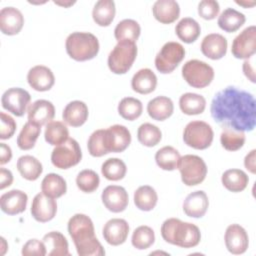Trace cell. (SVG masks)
<instances>
[{
    "label": "cell",
    "mask_w": 256,
    "mask_h": 256,
    "mask_svg": "<svg viewBox=\"0 0 256 256\" xmlns=\"http://www.w3.org/2000/svg\"><path fill=\"white\" fill-rule=\"evenodd\" d=\"M109 152H123L131 143V134L128 128L115 124L106 129Z\"/></svg>",
    "instance_id": "obj_22"
},
{
    "label": "cell",
    "mask_w": 256,
    "mask_h": 256,
    "mask_svg": "<svg viewBox=\"0 0 256 256\" xmlns=\"http://www.w3.org/2000/svg\"><path fill=\"white\" fill-rule=\"evenodd\" d=\"M55 4L57 5H60V6H63V7H69L71 5H73L75 3V1H54Z\"/></svg>",
    "instance_id": "obj_56"
},
{
    "label": "cell",
    "mask_w": 256,
    "mask_h": 256,
    "mask_svg": "<svg viewBox=\"0 0 256 256\" xmlns=\"http://www.w3.org/2000/svg\"><path fill=\"white\" fill-rule=\"evenodd\" d=\"M17 169L20 175L28 181L37 180L43 171L41 162L31 155L19 157L17 160Z\"/></svg>",
    "instance_id": "obj_30"
},
{
    "label": "cell",
    "mask_w": 256,
    "mask_h": 256,
    "mask_svg": "<svg viewBox=\"0 0 256 256\" xmlns=\"http://www.w3.org/2000/svg\"><path fill=\"white\" fill-rule=\"evenodd\" d=\"M41 133V126L36 125L32 122H27L22 127L18 137L17 145L21 150H30L32 149Z\"/></svg>",
    "instance_id": "obj_40"
},
{
    "label": "cell",
    "mask_w": 256,
    "mask_h": 256,
    "mask_svg": "<svg viewBox=\"0 0 256 256\" xmlns=\"http://www.w3.org/2000/svg\"><path fill=\"white\" fill-rule=\"evenodd\" d=\"M13 182V175L10 170L6 168H0V189L3 190L4 188L10 186Z\"/></svg>",
    "instance_id": "obj_53"
},
{
    "label": "cell",
    "mask_w": 256,
    "mask_h": 256,
    "mask_svg": "<svg viewBox=\"0 0 256 256\" xmlns=\"http://www.w3.org/2000/svg\"><path fill=\"white\" fill-rule=\"evenodd\" d=\"M127 172L126 164L119 158H109L102 164L101 173L110 181H119L124 178Z\"/></svg>",
    "instance_id": "obj_42"
},
{
    "label": "cell",
    "mask_w": 256,
    "mask_h": 256,
    "mask_svg": "<svg viewBox=\"0 0 256 256\" xmlns=\"http://www.w3.org/2000/svg\"><path fill=\"white\" fill-rule=\"evenodd\" d=\"M246 21L245 15L233 8L225 9L218 17V26L225 32L237 31Z\"/></svg>",
    "instance_id": "obj_35"
},
{
    "label": "cell",
    "mask_w": 256,
    "mask_h": 256,
    "mask_svg": "<svg viewBox=\"0 0 256 256\" xmlns=\"http://www.w3.org/2000/svg\"><path fill=\"white\" fill-rule=\"evenodd\" d=\"M68 233L80 256H103L105 250L95 236L94 225L85 214H75L68 221Z\"/></svg>",
    "instance_id": "obj_2"
},
{
    "label": "cell",
    "mask_w": 256,
    "mask_h": 256,
    "mask_svg": "<svg viewBox=\"0 0 256 256\" xmlns=\"http://www.w3.org/2000/svg\"><path fill=\"white\" fill-rule=\"evenodd\" d=\"M255 160H256V150L253 149L244 158V166L252 174H255V172H256V161Z\"/></svg>",
    "instance_id": "obj_52"
},
{
    "label": "cell",
    "mask_w": 256,
    "mask_h": 256,
    "mask_svg": "<svg viewBox=\"0 0 256 256\" xmlns=\"http://www.w3.org/2000/svg\"><path fill=\"white\" fill-rule=\"evenodd\" d=\"M220 142L224 149L228 151H237L245 143V134L243 131H237L231 128H223L220 134Z\"/></svg>",
    "instance_id": "obj_45"
},
{
    "label": "cell",
    "mask_w": 256,
    "mask_h": 256,
    "mask_svg": "<svg viewBox=\"0 0 256 256\" xmlns=\"http://www.w3.org/2000/svg\"><path fill=\"white\" fill-rule=\"evenodd\" d=\"M157 86V77L149 68L138 70L132 77L131 87L139 94H149L155 90Z\"/></svg>",
    "instance_id": "obj_26"
},
{
    "label": "cell",
    "mask_w": 256,
    "mask_h": 256,
    "mask_svg": "<svg viewBox=\"0 0 256 256\" xmlns=\"http://www.w3.org/2000/svg\"><path fill=\"white\" fill-rule=\"evenodd\" d=\"M242 69H243L244 75H245L252 83H255V82H256V78H255V69H254V61H253V59H251V60H250V58H249V59H246V60L243 62Z\"/></svg>",
    "instance_id": "obj_51"
},
{
    "label": "cell",
    "mask_w": 256,
    "mask_h": 256,
    "mask_svg": "<svg viewBox=\"0 0 256 256\" xmlns=\"http://www.w3.org/2000/svg\"><path fill=\"white\" fill-rule=\"evenodd\" d=\"M28 196L25 192L17 189L10 190L0 197L1 210L8 215H16L25 211Z\"/></svg>",
    "instance_id": "obj_21"
},
{
    "label": "cell",
    "mask_w": 256,
    "mask_h": 256,
    "mask_svg": "<svg viewBox=\"0 0 256 256\" xmlns=\"http://www.w3.org/2000/svg\"><path fill=\"white\" fill-rule=\"evenodd\" d=\"M185 57V49L178 42L165 43L155 57L156 69L163 74L173 72Z\"/></svg>",
    "instance_id": "obj_9"
},
{
    "label": "cell",
    "mask_w": 256,
    "mask_h": 256,
    "mask_svg": "<svg viewBox=\"0 0 256 256\" xmlns=\"http://www.w3.org/2000/svg\"><path fill=\"white\" fill-rule=\"evenodd\" d=\"M104 206L113 213H119L126 209L129 202L128 193L122 186L109 185L101 195Z\"/></svg>",
    "instance_id": "obj_15"
},
{
    "label": "cell",
    "mask_w": 256,
    "mask_h": 256,
    "mask_svg": "<svg viewBox=\"0 0 256 256\" xmlns=\"http://www.w3.org/2000/svg\"><path fill=\"white\" fill-rule=\"evenodd\" d=\"M24 25V17L20 10L14 7H4L0 11V29L5 35L18 34Z\"/></svg>",
    "instance_id": "obj_20"
},
{
    "label": "cell",
    "mask_w": 256,
    "mask_h": 256,
    "mask_svg": "<svg viewBox=\"0 0 256 256\" xmlns=\"http://www.w3.org/2000/svg\"><path fill=\"white\" fill-rule=\"evenodd\" d=\"M137 56V46L132 41H120L108 56V67L115 74H125L132 67Z\"/></svg>",
    "instance_id": "obj_5"
},
{
    "label": "cell",
    "mask_w": 256,
    "mask_h": 256,
    "mask_svg": "<svg viewBox=\"0 0 256 256\" xmlns=\"http://www.w3.org/2000/svg\"><path fill=\"white\" fill-rule=\"evenodd\" d=\"M57 212V203L54 198L46 194L38 193L32 201L31 214L33 218L41 223L52 220Z\"/></svg>",
    "instance_id": "obj_14"
},
{
    "label": "cell",
    "mask_w": 256,
    "mask_h": 256,
    "mask_svg": "<svg viewBox=\"0 0 256 256\" xmlns=\"http://www.w3.org/2000/svg\"><path fill=\"white\" fill-rule=\"evenodd\" d=\"M155 241V234L152 228L146 225L137 227L132 234V245L138 250H145L153 245Z\"/></svg>",
    "instance_id": "obj_46"
},
{
    "label": "cell",
    "mask_w": 256,
    "mask_h": 256,
    "mask_svg": "<svg viewBox=\"0 0 256 256\" xmlns=\"http://www.w3.org/2000/svg\"><path fill=\"white\" fill-rule=\"evenodd\" d=\"M143 106L140 100L134 97H125L118 104L119 115L129 121L136 120L142 114Z\"/></svg>",
    "instance_id": "obj_43"
},
{
    "label": "cell",
    "mask_w": 256,
    "mask_h": 256,
    "mask_svg": "<svg viewBox=\"0 0 256 256\" xmlns=\"http://www.w3.org/2000/svg\"><path fill=\"white\" fill-rule=\"evenodd\" d=\"M44 137L48 144L58 146L69 138V131L64 122L51 121L46 124Z\"/></svg>",
    "instance_id": "obj_38"
},
{
    "label": "cell",
    "mask_w": 256,
    "mask_h": 256,
    "mask_svg": "<svg viewBox=\"0 0 256 256\" xmlns=\"http://www.w3.org/2000/svg\"><path fill=\"white\" fill-rule=\"evenodd\" d=\"M27 81L30 87L34 90L44 92L53 87L55 77L50 68L44 65H36L28 71Z\"/></svg>",
    "instance_id": "obj_17"
},
{
    "label": "cell",
    "mask_w": 256,
    "mask_h": 256,
    "mask_svg": "<svg viewBox=\"0 0 256 256\" xmlns=\"http://www.w3.org/2000/svg\"><path fill=\"white\" fill-rule=\"evenodd\" d=\"M238 5L243 6L244 8H249V7H253L255 5V2H247V1H235Z\"/></svg>",
    "instance_id": "obj_55"
},
{
    "label": "cell",
    "mask_w": 256,
    "mask_h": 256,
    "mask_svg": "<svg viewBox=\"0 0 256 256\" xmlns=\"http://www.w3.org/2000/svg\"><path fill=\"white\" fill-rule=\"evenodd\" d=\"M67 54L76 61H87L97 56L99 41L89 32H73L68 35L65 42Z\"/></svg>",
    "instance_id": "obj_4"
},
{
    "label": "cell",
    "mask_w": 256,
    "mask_h": 256,
    "mask_svg": "<svg viewBox=\"0 0 256 256\" xmlns=\"http://www.w3.org/2000/svg\"><path fill=\"white\" fill-rule=\"evenodd\" d=\"M209 206V200L206 193L202 190H197L185 198L183 202L184 213L192 218H201L205 215Z\"/></svg>",
    "instance_id": "obj_23"
},
{
    "label": "cell",
    "mask_w": 256,
    "mask_h": 256,
    "mask_svg": "<svg viewBox=\"0 0 256 256\" xmlns=\"http://www.w3.org/2000/svg\"><path fill=\"white\" fill-rule=\"evenodd\" d=\"M210 113L223 128L252 131L256 124V104L253 94L234 86H228L215 94Z\"/></svg>",
    "instance_id": "obj_1"
},
{
    "label": "cell",
    "mask_w": 256,
    "mask_h": 256,
    "mask_svg": "<svg viewBox=\"0 0 256 256\" xmlns=\"http://www.w3.org/2000/svg\"><path fill=\"white\" fill-rule=\"evenodd\" d=\"M116 13L115 3L112 0H99L95 3L92 10V17L94 22L102 27L109 26Z\"/></svg>",
    "instance_id": "obj_29"
},
{
    "label": "cell",
    "mask_w": 256,
    "mask_h": 256,
    "mask_svg": "<svg viewBox=\"0 0 256 256\" xmlns=\"http://www.w3.org/2000/svg\"><path fill=\"white\" fill-rule=\"evenodd\" d=\"M42 241L45 244L47 254L49 256L70 255L68 250V241L62 233L58 231L49 232L46 235H44Z\"/></svg>",
    "instance_id": "obj_28"
},
{
    "label": "cell",
    "mask_w": 256,
    "mask_h": 256,
    "mask_svg": "<svg viewBox=\"0 0 256 256\" xmlns=\"http://www.w3.org/2000/svg\"><path fill=\"white\" fill-rule=\"evenodd\" d=\"M88 152L93 157H101L109 152L107 143V132L106 129H98L94 131L87 142Z\"/></svg>",
    "instance_id": "obj_41"
},
{
    "label": "cell",
    "mask_w": 256,
    "mask_h": 256,
    "mask_svg": "<svg viewBox=\"0 0 256 256\" xmlns=\"http://www.w3.org/2000/svg\"><path fill=\"white\" fill-rule=\"evenodd\" d=\"M1 116V130H0V138L2 140L9 139L14 135L16 130V122L15 120L5 112L0 113Z\"/></svg>",
    "instance_id": "obj_50"
},
{
    "label": "cell",
    "mask_w": 256,
    "mask_h": 256,
    "mask_svg": "<svg viewBox=\"0 0 256 256\" xmlns=\"http://www.w3.org/2000/svg\"><path fill=\"white\" fill-rule=\"evenodd\" d=\"M214 133L211 126L204 121H191L183 131V140L185 144L197 150L208 148L213 141Z\"/></svg>",
    "instance_id": "obj_8"
},
{
    "label": "cell",
    "mask_w": 256,
    "mask_h": 256,
    "mask_svg": "<svg viewBox=\"0 0 256 256\" xmlns=\"http://www.w3.org/2000/svg\"><path fill=\"white\" fill-rule=\"evenodd\" d=\"M174 111L172 100L166 96H157L147 104L148 115L157 121H164L169 118Z\"/></svg>",
    "instance_id": "obj_27"
},
{
    "label": "cell",
    "mask_w": 256,
    "mask_h": 256,
    "mask_svg": "<svg viewBox=\"0 0 256 256\" xmlns=\"http://www.w3.org/2000/svg\"><path fill=\"white\" fill-rule=\"evenodd\" d=\"M88 107L83 101L75 100L68 103L62 113L64 122L72 127L82 126L88 119Z\"/></svg>",
    "instance_id": "obj_25"
},
{
    "label": "cell",
    "mask_w": 256,
    "mask_h": 256,
    "mask_svg": "<svg viewBox=\"0 0 256 256\" xmlns=\"http://www.w3.org/2000/svg\"><path fill=\"white\" fill-rule=\"evenodd\" d=\"M161 236L166 242L181 248L195 247L201 239L200 230L195 224L177 218H169L163 222Z\"/></svg>",
    "instance_id": "obj_3"
},
{
    "label": "cell",
    "mask_w": 256,
    "mask_h": 256,
    "mask_svg": "<svg viewBox=\"0 0 256 256\" xmlns=\"http://www.w3.org/2000/svg\"><path fill=\"white\" fill-rule=\"evenodd\" d=\"M77 187L85 193L94 192L100 184V178L98 174L91 169H84L80 171L76 177Z\"/></svg>",
    "instance_id": "obj_47"
},
{
    "label": "cell",
    "mask_w": 256,
    "mask_h": 256,
    "mask_svg": "<svg viewBox=\"0 0 256 256\" xmlns=\"http://www.w3.org/2000/svg\"><path fill=\"white\" fill-rule=\"evenodd\" d=\"M181 156L179 152L172 146H164L155 154V161L157 165L166 171H173L177 169Z\"/></svg>",
    "instance_id": "obj_39"
},
{
    "label": "cell",
    "mask_w": 256,
    "mask_h": 256,
    "mask_svg": "<svg viewBox=\"0 0 256 256\" xmlns=\"http://www.w3.org/2000/svg\"><path fill=\"white\" fill-rule=\"evenodd\" d=\"M182 77L194 88H204L214 79L213 68L204 61L192 59L182 67Z\"/></svg>",
    "instance_id": "obj_7"
},
{
    "label": "cell",
    "mask_w": 256,
    "mask_h": 256,
    "mask_svg": "<svg viewBox=\"0 0 256 256\" xmlns=\"http://www.w3.org/2000/svg\"><path fill=\"white\" fill-rule=\"evenodd\" d=\"M224 240L227 250L234 255L245 253L249 246L248 234L239 224H231L227 227Z\"/></svg>",
    "instance_id": "obj_13"
},
{
    "label": "cell",
    "mask_w": 256,
    "mask_h": 256,
    "mask_svg": "<svg viewBox=\"0 0 256 256\" xmlns=\"http://www.w3.org/2000/svg\"><path fill=\"white\" fill-rule=\"evenodd\" d=\"M231 52L235 58L249 59L256 52V27L248 26L233 40Z\"/></svg>",
    "instance_id": "obj_12"
},
{
    "label": "cell",
    "mask_w": 256,
    "mask_h": 256,
    "mask_svg": "<svg viewBox=\"0 0 256 256\" xmlns=\"http://www.w3.org/2000/svg\"><path fill=\"white\" fill-rule=\"evenodd\" d=\"M7 248H8V245H7L6 241H5V239L3 237H1V255L5 254Z\"/></svg>",
    "instance_id": "obj_57"
},
{
    "label": "cell",
    "mask_w": 256,
    "mask_h": 256,
    "mask_svg": "<svg viewBox=\"0 0 256 256\" xmlns=\"http://www.w3.org/2000/svg\"><path fill=\"white\" fill-rule=\"evenodd\" d=\"M129 233V225L126 220L121 218H113L106 222L103 227L102 234L106 242L113 246L123 244Z\"/></svg>",
    "instance_id": "obj_16"
},
{
    "label": "cell",
    "mask_w": 256,
    "mask_h": 256,
    "mask_svg": "<svg viewBox=\"0 0 256 256\" xmlns=\"http://www.w3.org/2000/svg\"><path fill=\"white\" fill-rule=\"evenodd\" d=\"M27 116L29 122L43 126L51 122L54 118L55 107L50 101L39 99L29 105L27 109Z\"/></svg>",
    "instance_id": "obj_18"
},
{
    "label": "cell",
    "mask_w": 256,
    "mask_h": 256,
    "mask_svg": "<svg viewBox=\"0 0 256 256\" xmlns=\"http://www.w3.org/2000/svg\"><path fill=\"white\" fill-rule=\"evenodd\" d=\"M175 32L177 37L185 43H193L197 40L201 33V28L199 23L190 17L182 18L175 27Z\"/></svg>",
    "instance_id": "obj_31"
},
{
    "label": "cell",
    "mask_w": 256,
    "mask_h": 256,
    "mask_svg": "<svg viewBox=\"0 0 256 256\" xmlns=\"http://www.w3.org/2000/svg\"><path fill=\"white\" fill-rule=\"evenodd\" d=\"M31 96L25 89L13 87L6 90L1 98L2 107L8 112L21 117L29 107Z\"/></svg>",
    "instance_id": "obj_11"
},
{
    "label": "cell",
    "mask_w": 256,
    "mask_h": 256,
    "mask_svg": "<svg viewBox=\"0 0 256 256\" xmlns=\"http://www.w3.org/2000/svg\"><path fill=\"white\" fill-rule=\"evenodd\" d=\"M12 158V150L11 148L5 144L0 143V164L4 165L8 163Z\"/></svg>",
    "instance_id": "obj_54"
},
{
    "label": "cell",
    "mask_w": 256,
    "mask_h": 256,
    "mask_svg": "<svg viewBox=\"0 0 256 256\" xmlns=\"http://www.w3.org/2000/svg\"><path fill=\"white\" fill-rule=\"evenodd\" d=\"M179 107L186 115H198L204 112L206 100L202 95L188 92L180 96Z\"/></svg>",
    "instance_id": "obj_34"
},
{
    "label": "cell",
    "mask_w": 256,
    "mask_h": 256,
    "mask_svg": "<svg viewBox=\"0 0 256 256\" xmlns=\"http://www.w3.org/2000/svg\"><path fill=\"white\" fill-rule=\"evenodd\" d=\"M21 253L24 256H45L47 254V250L43 241H39L38 239H30L23 245Z\"/></svg>",
    "instance_id": "obj_49"
},
{
    "label": "cell",
    "mask_w": 256,
    "mask_h": 256,
    "mask_svg": "<svg viewBox=\"0 0 256 256\" xmlns=\"http://www.w3.org/2000/svg\"><path fill=\"white\" fill-rule=\"evenodd\" d=\"M152 12L157 21L162 24H170L178 19L180 7L174 0H157L153 4Z\"/></svg>",
    "instance_id": "obj_24"
},
{
    "label": "cell",
    "mask_w": 256,
    "mask_h": 256,
    "mask_svg": "<svg viewBox=\"0 0 256 256\" xmlns=\"http://www.w3.org/2000/svg\"><path fill=\"white\" fill-rule=\"evenodd\" d=\"M41 190L44 194L52 198H59L67 191V184L65 179L56 174H47L41 182Z\"/></svg>",
    "instance_id": "obj_33"
},
{
    "label": "cell",
    "mask_w": 256,
    "mask_h": 256,
    "mask_svg": "<svg viewBox=\"0 0 256 256\" xmlns=\"http://www.w3.org/2000/svg\"><path fill=\"white\" fill-rule=\"evenodd\" d=\"M141 33L140 25L133 19H124L120 21L115 29L114 36L118 42L120 41H132L135 42Z\"/></svg>",
    "instance_id": "obj_36"
},
{
    "label": "cell",
    "mask_w": 256,
    "mask_h": 256,
    "mask_svg": "<svg viewBox=\"0 0 256 256\" xmlns=\"http://www.w3.org/2000/svg\"><path fill=\"white\" fill-rule=\"evenodd\" d=\"M223 186L231 192L243 191L249 182L248 175L240 169H228L221 177Z\"/></svg>",
    "instance_id": "obj_32"
},
{
    "label": "cell",
    "mask_w": 256,
    "mask_h": 256,
    "mask_svg": "<svg viewBox=\"0 0 256 256\" xmlns=\"http://www.w3.org/2000/svg\"><path fill=\"white\" fill-rule=\"evenodd\" d=\"M157 201V192L149 185L140 186L134 192V204L142 211H151L156 206Z\"/></svg>",
    "instance_id": "obj_37"
},
{
    "label": "cell",
    "mask_w": 256,
    "mask_h": 256,
    "mask_svg": "<svg viewBox=\"0 0 256 256\" xmlns=\"http://www.w3.org/2000/svg\"><path fill=\"white\" fill-rule=\"evenodd\" d=\"M201 52L204 56L212 60H219L226 55L227 40L218 33H211L206 35L200 45Z\"/></svg>",
    "instance_id": "obj_19"
},
{
    "label": "cell",
    "mask_w": 256,
    "mask_h": 256,
    "mask_svg": "<svg viewBox=\"0 0 256 256\" xmlns=\"http://www.w3.org/2000/svg\"><path fill=\"white\" fill-rule=\"evenodd\" d=\"M137 138L142 145L153 147L161 141L162 133L157 126L151 123H144L141 124L137 130Z\"/></svg>",
    "instance_id": "obj_44"
},
{
    "label": "cell",
    "mask_w": 256,
    "mask_h": 256,
    "mask_svg": "<svg viewBox=\"0 0 256 256\" xmlns=\"http://www.w3.org/2000/svg\"><path fill=\"white\" fill-rule=\"evenodd\" d=\"M82 158V152L78 142L68 138L62 144L56 146L51 153L52 164L59 169H68L77 165Z\"/></svg>",
    "instance_id": "obj_10"
},
{
    "label": "cell",
    "mask_w": 256,
    "mask_h": 256,
    "mask_svg": "<svg viewBox=\"0 0 256 256\" xmlns=\"http://www.w3.org/2000/svg\"><path fill=\"white\" fill-rule=\"evenodd\" d=\"M220 11L219 3L215 0H202L198 4V14L205 20H212L218 16Z\"/></svg>",
    "instance_id": "obj_48"
},
{
    "label": "cell",
    "mask_w": 256,
    "mask_h": 256,
    "mask_svg": "<svg viewBox=\"0 0 256 256\" xmlns=\"http://www.w3.org/2000/svg\"><path fill=\"white\" fill-rule=\"evenodd\" d=\"M182 182L187 186H195L202 183L207 175V166L204 160L197 156L187 154L180 158L178 167Z\"/></svg>",
    "instance_id": "obj_6"
}]
</instances>
